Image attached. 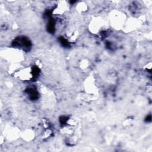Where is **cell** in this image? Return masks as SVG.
<instances>
[{
  "instance_id": "6da1fadb",
  "label": "cell",
  "mask_w": 152,
  "mask_h": 152,
  "mask_svg": "<svg viewBox=\"0 0 152 152\" xmlns=\"http://www.w3.org/2000/svg\"><path fill=\"white\" fill-rule=\"evenodd\" d=\"M15 77L21 80H28L33 77V69L30 68H25L17 71L15 74Z\"/></svg>"
},
{
  "instance_id": "3957f363",
  "label": "cell",
  "mask_w": 152,
  "mask_h": 152,
  "mask_svg": "<svg viewBox=\"0 0 152 152\" xmlns=\"http://www.w3.org/2000/svg\"><path fill=\"white\" fill-rule=\"evenodd\" d=\"M28 93L31 99H35L37 98V92L34 87H30L28 88Z\"/></svg>"
},
{
  "instance_id": "7a4b0ae2",
  "label": "cell",
  "mask_w": 152,
  "mask_h": 152,
  "mask_svg": "<svg viewBox=\"0 0 152 152\" xmlns=\"http://www.w3.org/2000/svg\"><path fill=\"white\" fill-rule=\"evenodd\" d=\"M14 43L15 45H16V46H20V48H28L30 46V42L28 40V39L24 37H23L21 39L19 38V39H17Z\"/></svg>"
}]
</instances>
